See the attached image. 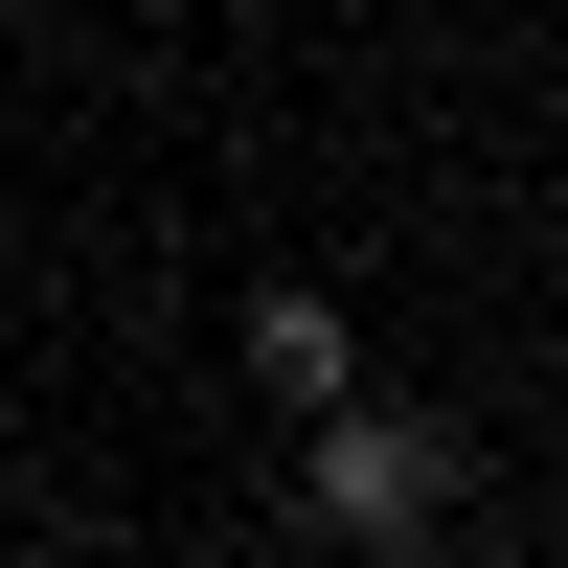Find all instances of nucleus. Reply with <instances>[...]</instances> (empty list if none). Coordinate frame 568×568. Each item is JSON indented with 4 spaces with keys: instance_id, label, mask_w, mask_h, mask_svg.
<instances>
[{
    "instance_id": "nucleus-1",
    "label": "nucleus",
    "mask_w": 568,
    "mask_h": 568,
    "mask_svg": "<svg viewBox=\"0 0 568 568\" xmlns=\"http://www.w3.org/2000/svg\"><path fill=\"white\" fill-rule=\"evenodd\" d=\"M296 524L318 546H364V568H409V546H433L455 524V433H409V409H296Z\"/></svg>"
},
{
    "instance_id": "nucleus-2",
    "label": "nucleus",
    "mask_w": 568,
    "mask_h": 568,
    "mask_svg": "<svg viewBox=\"0 0 568 568\" xmlns=\"http://www.w3.org/2000/svg\"><path fill=\"white\" fill-rule=\"evenodd\" d=\"M251 387H273V409H342V387H364V318L318 296V273H273V296H251Z\"/></svg>"
}]
</instances>
